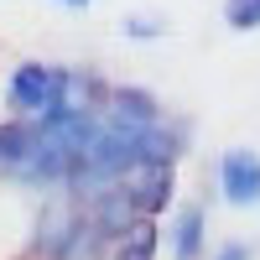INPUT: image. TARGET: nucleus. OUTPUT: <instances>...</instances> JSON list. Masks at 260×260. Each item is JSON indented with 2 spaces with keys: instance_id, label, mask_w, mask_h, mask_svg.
Segmentation results:
<instances>
[{
  "instance_id": "nucleus-2",
  "label": "nucleus",
  "mask_w": 260,
  "mask_h": 260,
  "mask_svg": "<svg viewBox=\"0 0 260 260\" xmlns=\"http://www.w3.org/2000/svg\"><path fill=\"white\" fill-rule=\"evenodd\" d=\"M120 187L130 192L141 219H161L177 198V156H136L120 172Z\"/></svg>"
},
{
  "instance_id": "nucleus-10",
  "label": "nucleus",
  "mask_w": 260,
  "mask_h": 260,
  "mask_svg": "<svg viewBox=\"0 0 260 260\" xmlns=\"http://www.w3.org/2000/svg\"><path fill=\"white\" fill-rule=\"evenodd\" d=\"M57 6H62V11H89L94 0H57Z\"/></svg>"
},
{
  "instance_id": "nucleus-1",
  "label": "nucleus",
  "mask_w": 260,
  "mask_h": 260,
  "mask_svg": "<svg viewBox=\"0 0 260 260\" xmlns=\"http://www.w3.org/2000/svg\"><path fill=\"white\" fill-rule=\"evenodd\" d=\"M57 99H62V62H47V57H21L0 89V104L16 120H47Z\"/></svg>"
},
{
  "instance_id": "nucleus-6",
  "label": "nucleus",
  "mask_w": 260,
  "mask_h": 260,
  "mask_svg": "<svg viewBox=\"0 0 260 260\" xmlns=\"http://www.w3.org/2000/svg\"><path fill=\"white\" fill-rule=\"evenodd\" d=\"M161 255V219H136L110 250V260H156Z\"/></svg>"
},
{
  "instance_id": "nucleus-8",
  "label": "nucleus",
  "mask_w": 260,
  "mask_h": 260,
  "mask_svg": "<svg viewBox=\"0 0 260 260\" xmlns=\"http://www.w3.org/2000/svg\"><path fill=\"white\" fill-rule=\"evenodd\" d=\"M130 42H161L167 37V16H125V26H120Z\"/></svg>"
},
{
  "instance_id": "nucleus-7",
  "label": "nucleus",
  "mask_w": 260,
  "mask_h": 260,
  "mask_svg": "<svg viewBox=\"0 0 260 260\" xmlns=\"http://www.w3.org/2000/svg\"><path fill=\"white\" fill-rule=\"evenodd\" d=\"M224 26L229 31H260V0H224Z\"/></svg>"
},
{
  "instance_id": "nucleus-5",
  "label": "nucleus",
  "mask_w": 260,
  "mask_h": 260,
  "mask_svg": "<svg viewBox=\"0 0 260 260\" xmlns=\"http://www.w3.org/2000/svg\"><path fill=\"white\" fill-rule=\"evenodd\" d=\"M110 250H115V234H104L83 208H73V224L62 229V240L47 260H110Z\"/></svg>"
},
{
  "instance_id": "nucleus-4",
  "label": "nucleus",
  "mask_w": 260,
  "mask_h": 260,
  "mask_svg": "<svg viewBox=\"0 0 260 260\" xmlns=\"http://www.w3.org/2000/svg\"><path fill=\"white\" fill-rule=\"evenodd\" d=\"M161 245L172 260H208V203H177Z\"/></svg>"
},
{
  "instance_id": "nucleus-3",
  "label": "nucleus",
  "mask_w": 260,
  "mask_h": 260,
  "mask_svg": "<svg viewBox=\"0 0 260 260\" xmlns=\"http://www.w3.org/2000/svg\"><path fill=\"white\" fill-rule=\"evenodd\" d=\"M219 198L229 208H260V151L255 146H224L213 167Z\"/></svg>"
},
{
  "instance_id": "nucleus-9",
  "label": "nucleus",
  "mask_w": 260,
  "mask_h": 260,
  "mask_svg": "<svg viewBox=\"0 0 260 260\" xmlns=\"http://www.w3.org/2000/svg\"><path fill=\"white\" fill-rule=\"evenodd\" d=\"M208 260H255V245L250 240H224V245H213Z\"/></svg>"
}]
</instances>
